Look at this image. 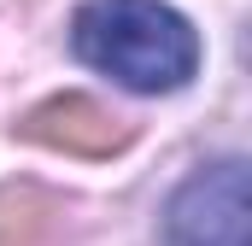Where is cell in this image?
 Segmentation results:
<instances>
[{"mask_svg":"<svg viewBox=\"0 0 252 246\" xmlns=\"http://www.w3.org/2000/svg\"><path fill=\"white\" fill-rule=\"evenodd\" d=\"M76 59L135 94H170L199 70V35L164 0H88L70 18Z\"/></svg>","mask_w":252,"mask_h":246,"instance_id":"1","label":"cell"},{"mask_svg":"<svg viewBox=\"0 0 252 246\" xmlns=\"http://www.w3.org/2000/svg\"><path fill=\"white\" fill-rule=\"evenodd\" d=\"M164 246H247V164L193 170L164 205Z\"/></svg>","mask_w":252,"mask_h":246,"instance_id":"2","label":"cell"},{"mask_svg":"<svg viewBox=\"0 0 252 246\" xmlns=\"http://www.w3.org/2000/svg\"><path fill=\"white\" fill-rule=\"evenodd\" d=\"M18 135L35 141V147L70 153V158H112V153H124L135 141V123L106 112L94 94H53L18 123Z\"/></svg>","mask_w":252,"mask_h":246,"instance_id":"3","label":"cell"},{"mask_svg":"<svg viewBox=\"0 0 252 246\" xmlns=\"http://www.w3.org/2000/svg\"><path fill=\"white\" fill-rule=\"evenodd\" d=\"M59 199L35 182H6L0 187V246H41L53 235Z\"/></svg>","mask_w":252,"mask_h":246,"instance_id":"4","label":"cell"}]
</instances>
